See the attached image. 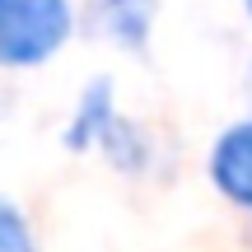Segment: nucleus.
I'll return each instance as SVG.
<instances>
[{
  "label": "nucleus",
  "mask_w": 252,
  "mask_h": 252,
  "mask_svg": "<svg viewBox=\"0 0 252 252\" xmlns=\"http://www.w3.org/2000/svg\"><path fill=\"white\" fill-rule=\"evenodd\" d=\"M0 252H33L28 224L19 220V210L9 206V201H0Z\"/></svg>",
  "instance_id": "nucleus-4"
},
{
  "label": "nucleus",
  "mask_w": 252,
  "mask_h": 252,
  "mask_svg": "<svg viewBox=\"0 0 252 252\" xmlns=\"http://www.w3.org/2000/svg\"><path fill=\"white\" fill-rule=\"evenodd\" d=\"M108 24L126 42H140L150 28V0H108Z\"/></svg>",
  "instance_id": "nucleus-3"
},
{
  "label": "nucleus",
  "mask_w": 252,
  "mask_h": 252,
  "mask_svg": "<svg viewBox=\"0 0 252 252\" xmlns=\"http://www.w3.org/2000/svg\"><path fill=\"white\" fill-rule=\"evenodd\" d=\"M210 178L238 206H252V126H234L220 135L210 154Z\"/></svg>",
  "instance_id": "nucleus-2"
},
{
  "label": "nucleus",
  "mask_w": 252,
  "mask_h": 252,
  "mask_svg": "<svg viewBox=\"0 0 252 252\" xmlns=\"http://www.w3.org/2000/svg\"><path fill=\"white\" fill-rule=\"evenodd\" d=\"M248 9H252V0H248Z\"/></svg>",
  "instance_id": "nucleus-5"
},
{
  "label": "nucleus",
  "mask_w": 252,
  "mask_h": 252,
  "mask_svg": "<svg viewBox=\"0 0 252 252\" xmlns=\"http://www.w3.org/2000/svg\"><path fill=\"white\" fill-rule=\"evenodd\" d=\"M70 33L65 0H0V65H37Z\"/></svg>",
  "instance_id": "nucleus-1"
}]
</instances>
